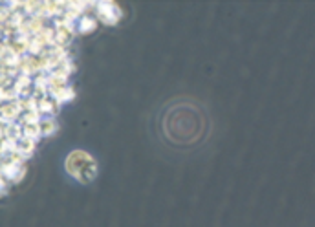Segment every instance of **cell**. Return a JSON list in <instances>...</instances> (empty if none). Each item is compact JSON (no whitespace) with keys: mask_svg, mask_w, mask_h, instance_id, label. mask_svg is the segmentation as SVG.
<instances>
[{"mask_svg":"<svg viewBox=\"0 0 315 227\" xmlns=\"http://www.w3.org/2000/svg\"><path fill=\"white\" fill-rule=\"evenodd\" d=\"M66 172L81 184H90L97 174V163L86 150H72L66 156Z\"/></svg>","mask_w":315,"mask_h":227,"instance_id":"cell-1","label":"cell"},{"mask_svg":"<svg viewBox=\"0 0 315 227\" xmlns=\"http://www.w3.org/2000/svg\"><path fill=\"white\" fill-rule=\"evenodd\" d=\"M123 11L116 2L112 0H105V2H96V18L105 24V26H114L121 20Z\"/></svg>","mask_w":315,"mask_h":227,"instance_id":"cell-2","label":"cell"},{"mask_svg":"<svg viewBox=\"0 0 315 227\" xmlns=\"http://www.w3.org/2000/svg\"><path fill=\"white\" fill-rule=\"evenodd\" d=\"M55 28V44L68 48V44L72 42L75 35V24H61V26H53Z\"/></svg>","mask_w":315,"mask_h":227,"instance_id":"cell-3","label":"cell"},{"mask_svg":"<svg viewBox=\"0 0 315 227\" xmlns=\"http://www.w3.org/2000/svg\"><path fill=\"white\" fill-rule=\"evenodd\" d=\"M96 28H97V18L94 17L92 13H84L83 17L75 22V31L81 33V35H88V33H92Z\"/></svg>","mask_w":315,"mask_h":227,"instance_id":"cell-4","label":"cell"},{"mask_svg":"<svg viewBox=\"0 0 315 227\" xmlns=\"http://www.w3.org/2000/svg\"><path fill=\"white\" fill-rule=\"evenodd\" d=\"M61 105H62V103L57 99V97L48 96L39 105V112L42 114V118H44V116H57L59 110H61Z\"/></svg>","mask_w":315,"mask_h":227,"instance_id":"cell-5","label":"cell"},{"mask_svg":"<svg viewBox=\"0 0 315 227\" xmlns=\"http://www.w3.org/2000/svg\"><path fill=\"white\" fill-rule=\"evenodd\" d=\"M35 147H37V141L31 140V138H26V135H22V138H18V140L15 141V150H18L22 156H26V157L33 154Z\"/></svg>","mask_w":315,"mask_h":227,"instance_id":"cell-6","label":"cell"},{"mask_svg":"<svg viewBox=\"0 0 315 227\" xmlns=\"http://www.w3.org/2000/svg\"><path fill=\"white\" fill-rule=\"evenodd\" d=\"M22 134L26 138H31V140L39 141L42 138V132H40V121H28L22 123Z\"/></svg>","mask_w":315,"mask_h":227,"instance_id":"cell-7","label":"cell"},{"mask_svg":"<svg viewBox=\"0 0 315 227\" xmlns=\"http://www.w3.org/2000/svg\"><path fill=\"white\" fill-rule=\"evenodd\" d=\"M57 130H59V123L55 121L53 116H44V118L40 119V132H42V138L53 135Z\"/></svg>","mask_w":315,"mask_h":227,"instance_id":"cell-8","label":"cell"},{"mask_svg":"<svg viewBox=\"0 0 315 227\" xmlns=\"http://www.w3.org/2000/svg\"><path fill=\"white\" fill-rule=\"evenodd\" d=\"M75 97V88L74 86H68L64 90V92L61 94V97H59V101L61 103H68V101H72Z\"/></svg>","mask_w":315,"mask_h":227,"instance_id":"cell-9","label":"cell"}]
</instances>
